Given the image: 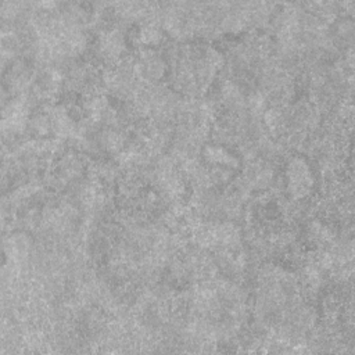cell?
Listing matches in <instances>:
<instances>
[{
    "mask_svg": "<svg viewBox=\"0 0 355 355\" xmlns=\"http://www.w3.org/2000/svg\"><path fill=\"white\" fill-rule=\"evenodd\" d=\"M202 155L205 162L214 166L236 169L240 165L239 158L222 144H208L204 148Z\"/></svg>",
    "mask_w": 355,
    "mask_h": 355,
    "instance_id": "2",
    "label": "cell"
},
{
    "mask_svg": "<svg viewBox=\"0 0 355 355\" xmlns=\"http://www.w3.org/2000/svg\"><path fill=\"white\" fill-rule=\"evenodd\" d=\"M286 178L287 191L293 200H302L309 196L315 184L311 165L304 157L300 155H295L288 161L286 168Z\"/></svg>",
    "mask_w": 355,
    "mask_h": 355,
    "instance_id": "1",
    "label": "cell"
}]
</instances>
